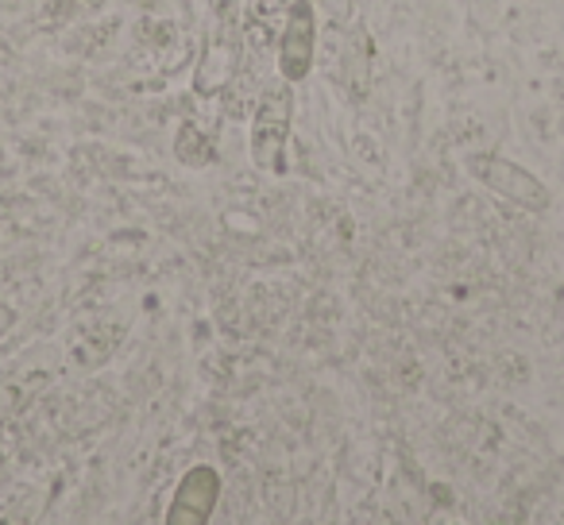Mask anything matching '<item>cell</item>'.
I'll use <instances>...</instances> for the list:
<instances>
[{"mask_svg":"<svg viewBox=\"0 0 564 525\" xmlns=\"http://www.w3.org/2000/svg\"><path fill=\"white\" fill-rule=\"evenodd\" d=\"M291 124H294V86L274 78L259 94L256 117H251V163L263 174L282 178L286 174V147H291Z\"/></svg>","mask_w":564,"mask_h":525,"instance_id":"obj_1","label":"cell"},{"mask_svg":"<svg viewBox=\"0 0 564 525\" xmlns=\"http://www.w3.org/2000/svg\"><path fill=\"white\" fill-rule=\"evenodd\" d=\"M468 171L476 174L491 194L507 197L510 205H518V209H525V212H545L549 201H553L545 182L507 155H468Z\"/></svg>","mask_w":564,"mask_h":525,"instance_id":"obj_2","label":"cell"},{"mask_svg":"<svg viewBox=\"0 0 564 525\" xmlns=\"http://www.w3.org/2000/svg\"><path fill=\"white\" fill-rule=\"evenodd\" d=\"M317 58V12L314 0H294L279 35V78L299 86L310 78Z\"/></svg>","mask_w":564,"mask_h":525,"instance_id":"obj_3","label":"cell"},{"mask_svg":"<svg viewBox=\"0 0 564 525\" xmlns=\"http://www.w3.org/2000/svg\"><path fill=\"white\" fill-rule=\"evenodd\" d=\"M220 471L213 463H194L186 475L178 479L171 494V506H166V525H205L213 522L220 502Z\"/></svg>","mask_w":564,"mask_h":525,"instance_id":"obj_4","label":"cell"},{"mask_svg":"<svg viewBox=\"0 0 564 525\" xmlns=\"http://www.w3.org/2000/svg\"><path fill=\"white\" fill-rule=\"evenodd\" d=\"M24 386L20 383H0V417H9L17 414L20 406H24Z\"/></svg>","mask_w":564,"mask_h":525,"instance_id":"obj_5","label":"cell"}]
</instances>
